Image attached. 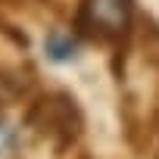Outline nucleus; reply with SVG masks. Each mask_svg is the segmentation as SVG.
Returning <instances> with one entry per match:
<instances>
[{"instance_id": "obj_4", "label": "nucleus", "mask_w": 159, "mask_h": 159, "mask_svg": "<svg viewBox=\"0 0 159 159\" xmlns=\"http://www.w3.org/2000/svg\"><path fill=\"white\" fill-rule=\"evenodd\" d=\"M10 143H13V131H10L7 125H0V153H3Z\"/></svg>"}, {"instance_id": "obj_2", "label": "nucleus", "mask_w": 159, "mask_h": 159, "mask_svg": "<svg viewBox=\"0 0 159 159\" xmlns=\"http://www.w3.org/2000/svg\"><path fill=\"white\" fill-rule=\"evenodd\" d=\"M131 19V0H84L81 22L97 38H119Z\"/></svg>"}, {"instance_id": "obj_3", "label": "nucleus", "mask_w": 159, "mask_h": 159, "mask_svg": "<svg viewBox=\"0 0 159 159\" xmlns=\"http://www.w3.org/2000/svg\"><path fill=\"white\" fill-rule=\"evenodd\" d=\"M44 47H47L50 59H56V62H66V59L75 56V44H72V38H62V34H50V38L44 41Z\"/></svg>"}, {"instance_id": "obj_1", "label": "nucleus", "mask_w": 159, "mask_h": 159, "mask_svg": "<svg viewBox=\"0 0 159 159\" xmlns=\"http://www.w3.org/2000/svg\"><path fill=\"white\" fill-rule=\"evenodd\" d=\"M25 125L34 134L47 137L56 150H66L69 143L78 140L84 119H81L78 103L69 94H47L38 103H31V109L25 112Z\"/></svg>"}]
</instances>
